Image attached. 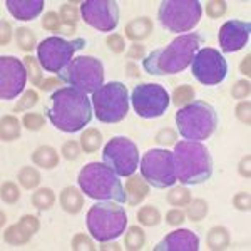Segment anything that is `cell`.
I'll return each instance as SVG.
<instances>
[{"label": "cell", "mask_w": 251, "mask_h": 251, "mask_svg": "<svg viewBox=\"0 0 251 251\" xmlns=\"http://www.w3.org/2000/svg\"><path fill=\"white\" fill-rule=\"evenodd\" d=\"M39 228H40V223L37 218L32 216V214H25L17 225L5 229L3 240L10 243V245H24V243H27L39 231Z\"/></svg>", "instance_id": "cell-19"}, {"label": "cell", "mask_w": 251, "mask_h": 251, "mask_svg": "<svg viewBox=\"0 0 251 251\" xmlns=\"http://www.w3.org/2000/svg\"><path fill=\"white\" fill-rule=\"evenodd\" d=\"M250 92H251V86L248 80H238L231 89V94L236 99H245V97L250 96Z\"/></svg>", "instance_id": "cell-43"}, {"label": "cell", "mask_w": 251, "mask_h": 251, "mask_svg": "<svg viewBox=\"0 0 251 251\" xmlns=\"http://www.w3.org/2000/svg\"><path fill=\"white\" fill-rule=\"evenodd\" d=\"M24 66L27 69V74H29L32 84L40 87V84H42L44 80H42V71H40L42 66L39 64V59L32 57V55H27V57H24Z\"/></svg>", "instance_id": "cell-31"}, {"label": "cell", "mask_w": 251, "mask_h": 251, "mask_svg": "<svg viewBox=\"0 0 251 251\" xmlns=\"http://www.w3.org/2000/svg\"><path fill=\"white\" fill-rule=\"evenodd\" d=\"M102 144V134L97 129H87L82 136H80V146L86 152H96Z\"/></svg>", "instance_id": "cell-28"}, {"label": "cell", "mask_w": 251, "mask_h": 251, "mask_svg": "<svg viewBox=\"0 0 251 251\" xmlns=\"http://www.w3.org/2000/svg\"><path fill=\"white\" fill-rule=\"evenodd\" d=\"M27 69L19 59L3 55L0 57V97L10 100L24 91L27 80Z\"/></svg>", "instance_id": "cell-16"}, {"label": "cell", "mask_w": 251, "mask_h": 251, "mask_svg": "<svg viewBox=\"0 0 251 251\" xmlns=\"http://www.w3.org/2000/svg\"><path fill=\"white\" fill-rule=\"evenodd\" d=\"M250 111H251V104L246 100V102H241L240 106L236 107V116L241 123L250 124L251 123V117H250Z\"/></svg>", "instance_id": "cell-48"}, {"label": "cell", "mask_w": 251, "mask_h": 251, "mask_svg": "<svg viewBox=\"0 0 251 251\" xmlns=\"http://www.w3.org/2000/svg\"><path fill=\"white\" fill-rule=\"evenodd\" d=\"M44 123H46V121H44V116L35 114V112L25 114L24 116V121H22V124L25 126L29 131H39V129H42Z\"/></svg>", "instance_id": "cell-41"}, {"label": "cell", "mask_w": 251, "mask_h": 251, "mask_svg": "<svg viewBox=\"0 0 251 251\" xmlns=\"http://www.w3.org/2000/svg\"><path fill=\"white\" fill-rule=\"evenodd\" d=\"M80 14L91 27L99 32H112L119 22V9L114 0H86Z\"/></svg>", "instance_id": "cell-15"}, {"label": "cell", "mask_w": 251, "mask_h": 251, "mask_svg": "<svg viewBox=\"0 0 251 251\" xmlns=\"http://www.w3.org/2000/svg\"><path fill=\"white\" fill-rule=\"evenodd\" d=\"M156 139H157V143L168 146V144H173L174 143V139H176V134H174L171 129H166V131H161L159 134H157Z\"/></svg>", "instance_id": "cell-50"}, {"label": "cell", "mask_w": 251, "mask_h": 251, "mask_svg": "<svg viewBox=\"0 0 251 251\" xmlns=\"http://www.w3.org/2000/svg\"><path fill=\"white\" fill-rule=\"evenodd\" d=\"M176 124L184 139L204 141L216 131L218 116L211 104L204 100H193L176 112Z\"/></svg>", "instance_id": "cell-6"}, {"label": "cell", "mask_w": 251, "mask_h": 251, "mask_svg": "<svg viewBox=\"0 0 251 251\" xmlns=\"http://www.w3.org/2000/svg\"><path fill=\"white\" fill-rule=\"evenodd\" d=\"M92 107L100 123H119L129 112V94L123 82H109L92 94Z\"/></svg>", "instance_id": "cell-8"}, {"label": "cell", "mask_w": 251, "mask_h": 251, "mask_svg": "<svg viewBox=\"0 0 251 251\" xmlns=\"http://www.w3.org/2000/svg\"><path fill=\"white\" fill-rule=\"evenodd\" d=\"M20 198L19 188L14 183H3L2 184V200L9 204H14Z\"/></svg>", "instance_id": "cell-42"}, {"label": "cell", "mask_w": 251, "mask_h": 251, "mask_svg": "<svg viewBox=\"0 0 251 251\" xmlns=\"http://www.w3.org/2000/svg\"><path fill=\"white\" fill-rule=\"evenodd\" d=\"M149 186L146 184V181L139 176H131L126 183V196H127V204L129 206H137L141 201L148 196Z\"/></svg>", "instance_id": "cell-21"}, {"label": "cell", "mask_w": 251, "mask_h": 251, "mask_svg": "<svg viewBox=\"0 0 251 251\" xmlns=\"http://www.w3.org/2000/svg\"><path fill=\"white\" fill-rule=\"evenodd\" d=\"M46 114L54 127L64 132H77L91 123L92 107L89 97L74 87H62L49 99Z\"/></svg>", "instance_id": "cell-1"}, {"label": "cell", "mask_w": 251, "mask_h": 251, "mask_svg": "<svg viewBox=\"0 0 251 251\" xmlns=\"http://www.w3.org/2000/svg\"><path fill=\"white\" fill-rule=\"evenodd\" d=\"M233 204L236 206L241 211H250L251 208V200H250V193H238L233 200Z\"/></svg>", "instance_id": "cell-47"}, {"label": "cell", "mask_w": 251, "mask_h": 251, "mask_svg": "<svg viewBox=\"0 0 251 251\" xmlns=\"http://www.w3.org/2000/svg\"><path fill=\"white\" fill-rule=\"evenodd\" d=\"M39 102V96L35 91H27L24 92L22 99H19V104L14 107L15 112H20V111H27V109H32L35 104Z\"/></svg>", "instance_id": "cell-38"}, {"label": "cell", "mask_w": 251, "mask_h": 251, "mask_svg": "<svg viewBox=\"0 0 251 251\" xmlns=\"http://www.w3.org/2000/svg\"><path fill=\"white\" fill-rule=\"evenodd\" d=\"M60 20H62L67 27H75V24H77V20H79V10L75 9L72 3H66V5H62V9H60Z\"/></svg>", "instance_id": "cell-37"}, {"label": "cell", "mask_w": 251, "mask_h": 251, "mask_svg": "<svg viewBox=\"0 0 251 251\" xmlns=\"http://www.w3.org/2000/svg\"><path fill=\"white\" fill-rule=\"evenodd\" d=\"M141 174L154 188H169L177 181L173 152L168 149H149L141 159Z\"/></svg>", "instance_id": "cell-11"}, {"label": "cell", "mask_w": 251, "mask_h": 251, "mask_svg": "<svg viewBox=\"0 0 251 251\" xmlns=\"http://www.w3.org/2000/svg\"><path fill=\"white\" fill-rule=\"evenodd\" d=\"M208 246L211 250H225L229 246V233L223 226H216L208 234Z\"/></svg>", "instance_id": "cell-25"}, {"label": "cell", "mask_w": 251, "mask_h": 251, "mask_svg": "<svg viewBox=\"0 0 251 251\" xmlns=\"http://www.w3.org/2000/svg\"><path fill=\"white\" fill-rule=\"evenodd\" d=\"M168 203L173 204V206H186L191 203V194L186 188H173L171 191L168 193Z\"/></svg>", "instance_id": "cell-33"}, {"label": "cell", "mask_w": 251, "mask_h": 251, "mask_svg": "<svg viewBox=\"0 0 251 251\" xmlns=\"http://www.w3.org/2000/svg\"><path fill=\"white\" fill-rule=\"evenodd\" d=\"M55 203V194L52 189L49 188H42L39 189L37 193H34L32 196V204L35 206L40 211H46V209H50Z\"/></svg>", "instance_id": "cell-27"}, {"label": "cell", "mask_w": 251, "mask_h": 251, "mask_svg": "<svg viewBox=\"0 0 251 251\" xmlns=\"http://www.w3.org/2000/svg\"><path fill=\"white\" fill-rule=\"evenodd\" d=\"M72 250H96L94 245H92V241L89 240L86 234H77V236L72 240Z\"/></svg>", "instance_id": "cell-46"}, {"label": "cell", "mask_w": 251, "mask_h": 251, "mask_svg": "<svg viewBox=\"0 0 251 251\" xmlns=\"http://www.w3.org/2000/svg\"><path fill=\"white\" fill-rule=\"evenodd\" d=\"M17 46L22 49V50L29 52L35 47V35L32 34L30 29L27 27H19L17 30Z\"/></svg>", "instance_id": "cell-35"}, {"label": "cell", "mask_w": 251, "mask_h": 251, "mask_svg": "<svg viewBox=\"0 0 251 251\" xmlns=\"http://www.w3.org/2000/svg\"><path fill=\"white\" fill-rule=\"evenodd\" d=\"M203 42L201 35L184 34L173 40L169 46L156 49L143 60V67L151 75L179 74L193 62Z\"/></svg>", "instance_id": "cell-2"}, {"label": "cell", "mask_w": 251, "mask_h": 251, "mask_svg": "<svg viewBox=\"0 0 251 251\" xmlns=\"http://www.w3.org/2000/svg\"><path fill=\"white\" fill-rule=\"evenodd\" d=\"M206 214H208V203L203 200H194L188 206V216L191 218V221H201Z\"/></svg>", "instance_id": "cell-36"}, {"label": "cell", "mask_w": 251, "mask_h": 251, "mask_svg": "<svg viewBox=\"0 0 251 251\" xmlns=\"http://www.w3.org/2000/svg\"><path fill=\"white\" fill-rule=\"evenodd\" d=\"M102 161L117 176H132L139 166V149L127 137H112L102 151Z\"/></svg>", "instance_id": "cell-12"}, {"label": "cell", "mask_w": 251, "mask_h": 251, "mask_svg": "<svg viewBox=\"0 0 251 251\" xmlns=\"http://www.w3.org/2000/svg\"><path fill=\"white\" fill-rule=\"evenodd\" d=\"M62 154L66 159L72 161V159H77L80 154V148L75 141H67L66 144L62 146Z\"/></svg>", "instance_id": "cell-44"}, {"label": "cell", "mask_w": 251, "mask_h": 251, "mask_svg": "<svg viewBox=\"0 0 251 251\" xmlns=\"http://www.w3.org/2000/svg\"><path fill=\"white\" fill-rule=\"evenodd\" d=\"M206 14L213 19H220L221 15L226 14V2L225 0H213L206 3Z\"/></svg>", "instance_id": "cell-40"}, {"label": "cell", "mask_w": 251, "mask_h": 251, "mask_svg": "<svg viewBox=\"0 0 251 251\" xmlns=\"http://www.w3.org/2000/svg\"><path fill=\"white\" fill-rule=\"evenodd\" d=\"M250 60H251V55L248 54L245 59H243V62H241V74H245L246 77H248V75L251 74V72H250Z\"/></svg>", "instance_id": "cell-54"}, {"label": "cell", "mask_w": 251, "mask_h": 251, "mask_svg": "<svg viewBox=\"0 0 251 251\" xmlns=\"http://www.w3.org/2000/svg\"><path fill=\"white\" fill-rule=\"evenodd\" d=\"M193 75L204 86H216L228 74V64L216 49L206 47L196 52L191 62Z\"/></svg>", "instance_id": "cell-14"}, {"label": "cell", "mask_w": 251, "mask_h": 251, "mask_svg": "<svg viewBox=\"0 0 251 251\" xmlns=\"http://www.w3.org/2000/svg\"><path fill=\"white\" fill-rule=\"evenodd\" d=\"M166 221L171 226H179L184 221V213L181 209H171V211L166 214Z\"/></svg>", "instance_id": "cell-49"}, {"label": "cell", "mask_w": 251, "mask_h": 251, "mask_svg": "<svg viewBox=\"0 0 251 251\" xmlns=\"http://www.w3.org/2000/svg\"><path fill=\"white\" fill-rule=\"evenodd\" d=\"M42 27L46 30L50 32H57L62 27V20H60V15L55 14V12H47L42 19Z\"/></svg>", "instance_id": "cell-39"}, {"label": "cell", "mask_w": 251, "mask_h": 251, "mask_svg": "<svg viewBox=\"0 0 251 251\" xmlns=\"http://www.w3.org/2000/svg\"><path fill=\"white\" fill-rule=\"evenodd\" d=\"M57 86H60V80L50 77V79H46L42 84H40V89H42V91H52V89L57 87Z\"/></svg>", "instance_id": "cell-53"}, {"label": "cell", "mask_w": 251, "mask_h": 251, "mask_svg": "<svg viewBox=\"0 0 251 251\" xmlns=\"http://www.w3.org/2000/svg\"><path fill=\"white\" fill-rule=\"evenodd\" d=\"M152 32V20L149 17H137L126 25V37L134 40H144Z\"/></svg>", "instance_id": "cell-22"}, {"label": "cell", "mask_w": 251, "mask_h": 251, "mask_svg": "<svg viewBox=\"0 0 251 251\" xmlns=\"http://www.w3.org/2000/svg\"><path fill=\"white\" fill-rule=\"evenodd\" d=\"M7 9L19 20H34L44 9V0H7Z\"/></svg>", "instance_id": "cell-20"}, {"label": "cell", "mask_w": 251, "mask_h": 251, "mask_svg": "<svg viewBox=\"0 0 251 251\" xmlns=\"http://www.w3.org/2000/svg\"><path fill=\"white\" fill-rule=\"evenodd\" d=\"M79 186L89 198L97 201L126 203L127 196L119 176L104 163H89L79 173Z\"/></svg>", "instance_id": "cell-4"}, {"label": "cell", "mask_w": 251, "mask_h": 251, "mask_svg": "<svg viewBox=\"0 0 251 251\" xmlns=\"http://www.w3.org/2000/svg\"><path fill=\"white\" fill-rule=\"evenodd\" d=\"M146 243V236H144V231L139 228V226H131L129 231L126 233V240H124V245L127 250H141Z\"/></svg>", "instance_id": "cell-29"}, {"label": "cell", "mask_w": 251, "mask_h": 251, "mask_svg": "<svg viewBox=\"0 0 251 251\" xmlns=\"http://www.w3.org/2000/svg\"><path fill=\"white\" fill-rule=\"evenodd\" d=\"M2 141H14L20 136V123L14 116H3L2 117Z\"/></svg>", "instance_id": "cell-26"}, {"label": "cell", "mask_w": 251, "mask_h": 251, "mask_svg": "<svg viewBox=\"0 0 251 251\" xmlns=\"http://www.w3.org/2000/svg\"><path fill=\"white\" fill-rule=\"evenodd\" d=\"M156 251H198L200 238L189 229H176L154 246Z\"/></svg>", "instance_id": "cell-18"}, {"label": "cell", "mask_w": 251, "mask_h": 251, "mask_svg": "<svg viewBox=\"0 0 251 251\" xmlns=\"http://www.w3.org/2000/svg\"><path fill=\"white\" fill-rule=\"evenodd\" d=\"M60 204H62L64 211L71 214H77L82 211L84 198L75 188H66L60 193Z\"/></svg>", "instance_id": "cell-23"}, {"label": "cell", "mask_w": 251, "mask_h": 251, "mask_svg": "<svg viewBox=\"0 0 251 251\" xmlns=\"http://www.w3.org/2000/svg\"><path fill=\"white\" fill-rule=\"evenodd\" d=\"M87 229L94 240L106 243L116 240L126 231L127 214L123 206L114 201H99L87 213Z\"/></svg>", "instance_id": "cell-5"}, {"label": "cell", "mask_w": 251, "mask_h": 251, "mask_svg": "<svg viewBox=\"0 0 251 251\" xmlns=\"http://www.w3.org/2000/svg\"><path fill=\"white\" fill-rule=\"evenodd\" d=\"M19 183L25 189H34V188H37L40 183V174L35 168L25 166V168H22L19 173Z\"/></svg>", "instance_id": "cell-30"}, {"label": "cell", "mask_w": 251, "mask_h": 251, "mask_svg": "<svg viewBox=\"0 0 251 251\" xmlns=\"http://www.w3.org/2000/svg\"><path fill=\"white\" fill-rule=\"evenodd\" d=\"M9 40H10V24L2 20V39H0V42H2V46H5V44H9Z\"/></svg>", "instance_id": "cell-52"}, {"label": "cell", "mask_w": 251, "mask_h": 251, "mask_svg": "<svg viewBox=\"0 0 251 251\" xmlns=\"http://www.w3.org/2000/svg\"><path fill=\"white\" fill-rule=\"evenodd\" d=\"M127 57L129 59H143L144 57V46H141V44L131 46V49L127 50Z\"/></svg>", "instance_id": "cell-51"}, {"label": "cell", "mask_w": 251, "mask_h": 251, "mask_svg": "<svg viewBox=\"0 0 251 251\" xmlns=\"http://www.w3.org/2000/svg\"><path fill=\"white\" fill-rule=\"evenodd\" d=\"M203 5L198 0H164L159 5L157 17L164 29L169 32H188L198 25Z\"/></svg>", "instance_id": "cell-9"}, {"label": "cell", "mask_w": 251, "mask_h": 251, "mask_svg": "<svg viewBox=\"0 0 251 251\" xmlns=\"http://www.w3.org/2000/svg\"><path fill=\"white\" fill-rule=\"evenodd\" d=\"M107 46L111 49L114 54H121V52H124L126 49V44H124V39L121 37V35L117 34H112L107 37Z\"/></svg>", "instance_id": "cell-45"}, {"label": "cell", "mask_w": 251, "mask_h": 251, "mask_svg": "<svg viewBox=\"0 0 251 251\" xmlns=\"http://www.w3.org/2000/svg\"><path fill=\"white\" fill-rule=\"evenodd\" d=\"M251 24L245 20H228L221 25L218 40L223 52H238L248 44Z\"/></svg>", "instance_id": "cell-17"}, {"label": "cell", "mask_w": 251, "mask_h": 251, "mask_svg": "<svg viewBox=\"0 0 251 251\" xmlns=\"http://www.w3.org/2000/svg\"><path fill=\"white\" fill-rule=\"evenodd\" d=\"M131 100L137 116L144 119H152L166 112L169 106V94L159 84H141L134 87Z\"/></svg>", "instance_id": "cell-13"}, {"label": "cell", "mask_w": 251, "mask_h": 251, "mask_svg": "<svg viewBox=\"0 0 251 251\" xmlns=\"http://www.w3.org/2000/svg\"><path fill=\"white\" fill-rule=\"evenodd\" d=\"M194 99V89L191 86H179L173 92V104L174 106H184Z\"/></svg>", "instance_id": "cell-34"}, {"label": "cell", "mask_w": 251, "mask_h": 251, "mask_svg": "<svg viewBox=\"0 0 251 251\" xmlns=\"http://www.w3.org/2000/svg\"><path fill=\"white\" fill-rule=\"evenodd\" d=\"M32 161L44 169H52L59 164V154L50 146H40L37 151L32 154Z\"/></svg>", "instance_id": "cell-24"}, {"label": "cell", "mask_w": 251, "mask_h": 251, "mask_svg": "<svg viewBox=\"0 0 251 251\" xmlns=\"http://www.w3.org/2000/svg\"><path fill=\"white\" fill-rule=\"evenodd\" d=\"M176 177L183 184H201L213 174V159L200 141H181L173 152Z\"/></svg>", "instance_id": "cell-3"}, {"label": "cell", "mask_w": 251, "mask_h": 251, "mask_svg": "<svg viewBox=\"0 0 251 251\" xmlns=\"http://www.w3.org/2000/svg\"><path fill=\"white\" fill-rule=\"evenodd\" d=\"M59 79L69 84L84 94L94 92L102 87L104 82V66L99 59L86 55V57H75L59 72Z\"/></svg>", "instance_id": "cell-7"}, {"label": "cell", "mask_w": 251, "mask_h": 251, "mask_svg": "<svg viewBox=\"0 0 251 251\" xmlns=\"http://www.w3.org/2000/svg\"><path fill=\"white\" fill-rule=\"evenodd\" d=\"M137 220L144 226H156V225H159V221H161V213L157 211L154 206H144V208L139 209V213H137Z\"/></svg>", "instance_id": "cell-32"}, {"label": "cell", "mask_w": 251, "mask_h": 251, "mask_svg": "<svg viewBox=\"0 0 251 251\" xmlns=\"http://www.w3.org/2000/svg\"><path fill=\"white\" fill-rule=\"evenodd\" d=\"M86 47L84 39L64 40L60 37H49L37 46V59L42 69L59 74L72 60V55Z\"/></svg>", "instance_id": "cell-10"}]
</instances>
